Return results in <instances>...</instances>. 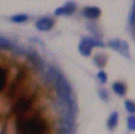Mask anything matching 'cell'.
<instances>
[{
	"label": "cell",
	"mask_w": 135,
	"mask_h": 134,
	"mask_svg": "<svg viewBox=\"0 0 135 134\" xmlns=\"http://www.w3.org/2000/svg\"><path fill=\"white\" fill-rule=\"evenodd\" d=\"M125 109L126 111L131 114L135 113V103L131 100H126L125 101Z\"/></svg>",
	"instance_id": "cell-13"
},
{
	"label": "cell",
	"mask_w": 135,
	"mask_h": 134,
	"mask_svg": "<svg viewBox=\"0 0 135 134\" xmlns=\"http://www.w3.org/2000/svg\"><path fill=\"white\" fill-rule=\"evenodd\" d=\"M127 127L128 130L135 131V115H129L127 118Z\"/></svg>",
	"instance_id": "cell-14"
},
{
	"label": "cell",
	"mask_w": 135,
	"mask_h": 134,
	"mask_svg": "<svg viewBox=\"0 0 135 134\" xmlns=\"http://www.w3.org/2000/svg\"><path fill=\"white\" fill-rule=\"evenodd\" d=\"M35 27L40 31H48L52 27H54V21L53 19L49 17H43L40 18L36 23H35Z\"/></svg>",
	"instance_id": "cell-5"
},
{
	"label": "cell",
	"mask_w": 135,
	"mask_h": 134,
	"mask_svg": "<svg viewBox=\"0 0 135 134\" xmlns=\"http://www.w3.org/2000/svg\"><path fill=\"white\" fill-rule=\"evenodd\" d=\"M82 15L87 19H97L99 16L101 15V9H99L98 7L95 6H91V7H85L82 9Z\"/></svg>",
	"instance_id": "cell-6"
},
{
	"label": "cell",
	"mask_w": 135,
	"mask_h": 134,
	"mask_svg": "<svg viewBox=\"0 0 135 134\" xmlns=\"http://www.w3.org/2000/svg\"><path fill=\"white\" fill-rule=\"evenodd\" d=\"M94 63L99 68H103L107 63V57L103 54H97L94 58Z\"/></svg>",
	"instance_id": "cell-10"
},
{
	"label": "cell",
	"mask_w": 135,
	"mask_h": 134,
	"mask_svg": "<svg viewBox=\"0 0 135 134\" xmlns=\"http://www.w3.org/2000/svg\"><path fill=\"white\" fill-rule=\"evenodd\" d=\"M113 92L119 96H125L126 92H127V88H126V86H125V84H123L122 82H119V81L113 83Z\"/></svg>",
	"instance_id": "cell-8"
},
{
	"label": "cell",
	"mask_w": 135,
	"mask_h": 134,
	"mask_svg": "<svg viewBox=\"0 0 135 134\" xmlns=\"http://www.w3.org/2000/svg\"><path fill=\"white\" fill-rule=\"evenodd\" d=\"M94 47H105V44L99 41L97 38L92 37H84L81 39L79 45V53L84 57H89L92 54V50Z\"/></svg>",
	"instance_id": "cell-2"
},
{
	"label": "cell",
	"mask_w": 135,
	"mask_h": 134,
	"mask_svg": "<svg viewBox=\"0 0 135 134\" xmlns=\"http://www.w3.org/2000/svg\"><path fill=\"white\" fill-rule=\"evenodd\" d=\"M30 107V101L27 99H20L13 107V112L17 116L23 115Z\"/></svg>",
	"instance_id": "cell-7"
},
{
	"label": "cell",
	"mask_w": 135,
	"mask_h": 134,
	"mask_svg": "<svg viewBox=\"0 0 135 134\" xmlns=\"http://www.w3.org/2000/svg\"><path fill=\"white\" fill-rule=\"evenodd\" d=\"M6 81H7V72L4 68L0 67V93L6 86Z\"/></svg>",
	"instance_id": "cell-12"
},
{
	"label": "cell",
	"mask_w": 135,
	"mask_h": 134,
	"mask_svg": "<svg viewBox=\"0 0 135 134\" xmlns=\"http://www.w3.org/2000/svg\"><path fill=\"white\" fill-rule=\"evenodd\" d=\"M11 47V42L4 37H0V48L8 49Z\"/></svg>",
	"instance_id": "cell-15"
},
{
	"label": "cell",
	"mask_w": 135,
	"mask_h": 134,
	"mask_svg": "<svg viewBox=\"0 0 135 134\" xmlns=\"http://www.w3.org/2000/svg\"><path fill=\"white\" fill-rule=\"evenodd\" d=\"M108 46L112 48L113 50L119 53L121 56H123L126 59L131 58V49L128 44L124 40L121 39H112L108 42Z\"/></svg>",
	"instance_id": "cell-3"
},
{
	"label": "cell",
	"mask_w": 135,
	"mask_h": 134,
	"mask_svg": "<svg viewBox=\"0 0 135 134\" xmlns=\"http://www.w3.org/2000/svg\"><path fill=\"white\" fill-rule=\"evenodd\" d=\"M97 94H98V96L100 97V99H101L102 101L107 102V101L109 100L110 95H109V93L107 92L106 89H99V91H98Z\"/></svg>",
	"instance_id": "cell-16"
},
{
	"label": "cell",
	"mask_w": 135,
	"mask_h": 134,
	"mask_svg": "<svg viewBox=\"0 0 135 134\" xmlns=\"http://www.w3.org/2000/svg\"><path fill=\"white\" fill-rule=\"evenodd\" d=\"M28 19V15L26 13H18L15 14V15L11 16V20L13 23H16V24H20V23H24Z\"/></svg>",
	"instance_id": "cell-11"
},
{
	"label": "cell",
	"mask_w": 135,
	"mask_h": 134,
	"mask_svg": "<svg viewBox=\"0 0 135 134\" xmlns=\"http://www.w3.org/2000/svg\"><path fill=\"white\" fill-rule=\"evenodd\" d=\"M118 120H119V116H118V113L116 112H112V114L110 115L108 119V122H107V125L110 130H113L114 127H117V124H118Z\"/></svg>",
	"instance_id": "cell-9"
},
{
	"label": "cell",
	"mask_w": 135,
	"mask_h": 134,
	"mask_svg": "<svg viewBox=\"0 0 135 134\" xmlns=\"http://www.w3.org/2000/svg\"><path fill=\"white\" fill-rule=\"evenodd\" d=\"M17 134H46L47 127L44 119L34 114L31 116H25V114L17 117L15 123Z\"/></svg>",
	"instance_id": "cell-1"
},
{
	"label": "cell",
	"mask_w": 135,
	"mask_h": 134,
	"mask_svg": "<svg viewBox=\"0 0 135 134\" xmlns=\"http://www.w3.org/2000/svg\"><path fill=\"white\" fill-rule=\"evenodd\" d=\"M97 76L101 83H106L107 80H108V76H107L106 72L104 71H99L97 74Z\"/></svg>",
	"instance_id": "cell-17"
},
{
	"label": "cell",
	"mask_w": 135,
	"mask_h": 134,
	"mask_svg": "<svg viewBox=\"0 0 135 134\" xmlns=\"http://www.w3.org/2000/svg\"><path fill=\"white\" fill-rule=\"evenodd\" d=\"M76 9H77L76 3L73 1H69L61 7L57 8L54 11V14L55 15H70V14L74 13Z\"/></svg>",
	"instance_id": "cell-4"
}]
</instances>
